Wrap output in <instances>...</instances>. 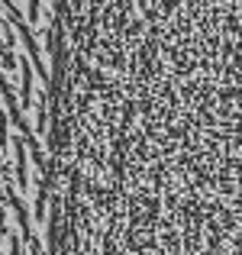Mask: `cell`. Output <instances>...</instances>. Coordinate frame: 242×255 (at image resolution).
Returning <instances> with one entry per match:
<instances>
[{
	"label": "cell",
	"mask_w": 242,
	"mask_h": 255,
	"mask_svg": "<svg viewBox=\"0 0 242 255\" xmlns=\"http://www.w3.org/2000/svg\"><path fill=\"white\" fill-rule=\"evenodd\" d=\"M58 26L62 0H0V255H58Z\"/></svg>",
	"instance_id": "cell-1"
}]
</instances>
